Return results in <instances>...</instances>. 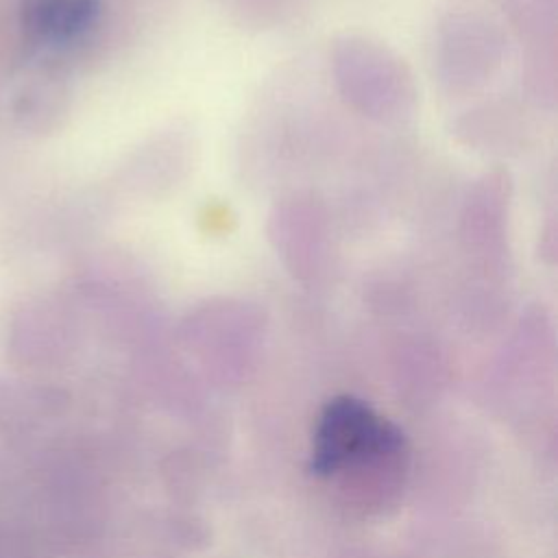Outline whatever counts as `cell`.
<instances>
[{
	"label": "cell",
	"instance_id": "obj_1",
	"mask_svg": "<svg viewBox=\"0 0 558 558\" xmlns=\"http://www.w3.org/2000/svg\"><path fill=\"white\" fill-rule=\"evenodd\" d=\"M401 442V432L377 416L364 401L336 397L318 418L310 469L316 475H329L349 462L388 456Z\"/></svg>",
	"mask_w": 558,
	"mask_h": 558
},
{
	"label": "cell",
	"instance_id": "obj_2",
	"mask_svg": "<svg viewBox=\"0 0 558 558\" xmlns=\"http://www.w3.org/2000/svg\"><path fill=\"white\" fill-rule=\"evenodd\" d=\"M98 17V0H37L28 9V26L50 44L81 37Z\"/></svg>",
	"mask_w": 558,
	"mask_h": 558
}]
</instances>
